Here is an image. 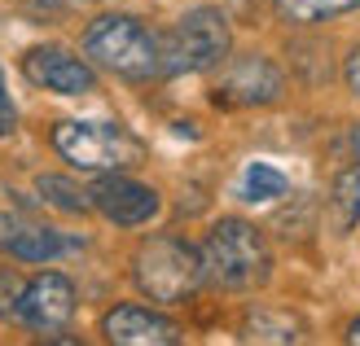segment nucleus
Listing matches in <instances>:
<instances>
[{
	"label": "nucleus",
	"mask_w": 360,
	"mask_h": 346,
	"mask_svg": "<svg viewBox=\"0 0 360 346\" xmlns=\"http://www.w3.org/2000/svg\"><path fill=\"white\" fill-rule=\"evenodd\" d=\"M352 149H356V158H360V127H356V136H352Z\"/></svg>",
	"instance_id": "nucleus-21"
},
{
	"label": "nucleus",
	"mask_w": 360,
	"mask_h": 346,
	"mask_svg": "<svg viewBox=\"0 0 360 346\" xmlns=\"http://www.w3.org/2000/svg\"><path fill=\"white\" fill-rule=\"evenodd\" d=\"M198 254H202L207 281L220 285V289H233V294L259 289L268 281V272H273L268 241L259 237V228H250L246 220H220L207 232V241L198 246Z\"/></svg>",
	"instance_id": "nucleus-2"
},
{
	"label": "nucleus",
	"mask_w": 360,
	"mask_h": 346,
	"mask_svg": "<svg viewBox=\"0 0 360 346\" xmlns=\"http://www.w3.org/2000/svg\"><path fill=\"white\" fill-rule=\"evenodd\" d=\"M343 75H347V88H352L356 97H360V48H356L352 58H347V70H343Z\"/></svg>",
	"instance_id": "nucleus-19"
},
{
	"label": "nucleus",
	"mask_w": 360,
	"mask_h": 346,
	"mask_svg": "<svg viewBox=\"0 0 360 346\" xmlns=\"http://www.w3.org/2000/svg\"><path fill=\"white\" fill-rule=\"evenodd\" d=\"M101 333L115 346H176L180 342L176 324L158 312H146V307H115V312H105Z\"/></svg>",
	"instance_id": "nucleus-10"
},
{
	"label": "nucleus",
	"mask_w": 360,
	"mask_h": 346,
	"mask_svg": "<svg viewBox=\"0 0 360 346\" xmlns=\"http://www.w3.org/2000/svg\"><path fill=\"white\" fill-rule=\"evenodd\" d=\"M5 250L13 254V259H22V263H49V259H58L62 250H70V241H66L62 232H53V228L18 224L13 237L5 241Z\"/></svg>",
	"instance_id": "nucleus-11"
},
{
	"label": "nucleus",
	"mask_w": 360,
	"mask_h": 346,
	"mask_svg": "<svg viewBox=\"0 0 360 346\" xmlns=\"http://www.w3.org/2000/svg\"><path fill=\"white\" fill-rule=\"evenodd\" d=\"M93 206L110 224L136 228V224H150L154 215H158V193L150 185H141V180L123 175V171H105L93 185Z\"/></svg>",
	"instance_id": "nucleus-7"
},
{
	"label": "nucleus",
	"mask_w": 360,
	"mask_h": 346,
	"mask_svg": "<svg viewBox=\"0 0 360 346\" xmlns=\"http://www.w3.org/2000/svg\"><path fill=\"white\" fill-rule=\"evenodd\" d=\"M246 342H299L303 338V324L295 316H285V312H255L246 320V329H242Z\"/></svg>",
	"instance_id": "nucleus-15"
},
{
	"label": "nucleus",
	"mask_w": 360,
	"mask_h": 346,
	"mask_svg": "<svg viewBox=\"0 0 360 346\" xmlns=\"http://www.w3.org/2000/svg\"><path fill=\"white\" fill-rule=\"evenodd\" d=\"M163 40V75H198L229 58V22L220 9H189Z\"/></svg>",
	"instance_id": "nucleus-5"
},
{
	"label": "nucleus",
	"mask_w": 360,
	"mask_h": 346,
	"mask_svg": "<svg viewBox=\"0 0 360 346\" xmlns=\"http://www.w3.org/2000/svg\"><path fill=\"white\" fill-rule=\"evenodd\" d=\"M330 202H334V224H338V232H352L360 224V162H356V167H347V171H338Z\"/></svg>",
	"instance_id": "nucleus-13"
},
{
	"label": "nucleus",
	"mask_w": 360,
	"mask_h": 346,
	"mask_svg": "<svg viewBox=\"0 0 360 346\" xmlns=\"http://www.w3.org/2000/svg\"><path fill=\"white\" fill-rule=\"evenodd\" d=\"M277 13L285 18V22H330V18L338 13H352L360 9V0H273Z\"/></svg>",
	"instance_id": "nucleus-14"
},
{
	"label": "nucleus",
	"mask_w": 360,
	"mask_h": 346,
	"mask_svg": "<svg viewBox=\"0 0 360 346\" xmlns=\"http://www.w3.org/2000/svg\"><path fill=\"white\" fill-rule=\"evenodd\" d=\"M136 289L154 302H189L202 285V254L185 246L180 237H150L132 259Z\"/></svg>",
	"instance_id": "nucleus-4"
},
{
	"label": "nucleus",
	"mask_w": 360,
	"mask_h": 346,
	"mask_svg": "<svg viewBox=\"0 0 360 346\" xmlns=\"http://www.w3.org/2000/svg\"><path fill=\"white\" fill-rule=\"evenodd\" d=\"M35 189H40V197L49 206H58V211H66V215H84L88 206H93V189H79V185H70L66 175H40L35 180Z\"/></svg>",
	"instance_id": "nucleus-16"
},
{
	"label": "nucleus",
	"mask_w": 360,
	"mask_h": 346,
	"mask_svg": "<svg viewBox=\"0 0 360 346\" xmlns=\"http://www.w3.org/2000/svg\"><path fill=\"white\" fill-rule=\"evenodd\" d=\"M281 88H285V79L268 58H242L224 75L220 101L224 105H273V101H281Z\"/></svg>",
	"instance_id": "nucleus-9"
},
{
	"label": "nucleus",
	"mask_w": 360,
	"mask_h": 346,
	"mask_svg": "<svg viewBox=\"0 0 360 346\" xmlns=\"http://www.w3.org/2000/svg\"><path fill=\"white\" fill-rule=\"evenodd\" d=\"M22 294H27V281L13 277V272H0V316H5V320H18Z\"/></svg>",
	"instance_id": "nucleus-17"
},
{
	"label": "nucleus",
	"mask_w": 360,
	"mask_h": 346,
	"mask_svg": "<svg viewBox=\"0 0 360 346\" xmlns=\"http://www.w3.org/2000/svg\"><path fill=\"white\" fill-rule=\"evenodd\" d=\"M290 193V180H285L277 167H268V162H250L242 171V185H238V197L250 206H264V202H281V197Z\"/></svg>",
	"instance_id": "nucleus-12"
},
{
	"label": "nucleus",
	"mask_w": 360,
	"mask_h": 346,
	"mask_svg": "<svg viewBox=\"0 0 360 346\" xmlns=\"http://www.w3.org/2000/svg\"><path fill=\"white\" fill-rule=\"evenodd\" d=\"M347 342H352V346H360V320H356L352 329H347Z\"/></svg>",
	"instance_id": "nucleus-20"
},
{
	"label": "nucleus",
	"mask_w": 360,
	"mask_h": 346,
	"mask_svg": "<svg viewBox=\"0 0 360 346\" xmlns=\"http://www.w3.org/2000/svg\"><path fill=\"white\" fill-rule=\"evenodd\" d=\"M13 132H18V110L5 93V75H0V136H13Z\"/></svg>",
	"instance_id": "nucleus-18"
},
{
	"label": "nucleus",
	"mask_w": 360,
	"mask_h": 346,
	"mask_svg": "<svg viewBox=\"0 0 360 346\" xmlns=\"http://www.w3.org/2000/svg\"><path fill=\"white\" fill-rule=\"evenodd\" d=\"M84 53L97 66H105L110 75L132 79V84H146V79L163 75V40H158L146 22L123 18V13L97 18V22L84 31Z\"/></svg>",
	"instance_id": "nucleus-1"
},
{
	"label": "nucleus",
	"mask_w": 360,
	"mask_h": 346,
	"mask_svg": "<svg viewBox=\"0 0 360 346\" xmlns=\"http://www.w3.org/2000/svg\"><path fill=\"white\" fill-rule=\"evenodd\" d=\"M53 149L66 158L75 171H128L146 162V145H141L128 127L105 123V119H66L53 127Z\"/></svg>",
	"instance_id": "nucleus-3"
},
{
	"label": "nucleus",
	"mask_w": 360,
	"mask_h": 346,
	"mask_svg": "<svg viewBox=\"0 0 360 346\" xmlns=\"http://www.w3.org/2000/svg\"><path fill=\"white\" fill-rule=\"evenodd\" d=\"M22 75L44 88V93H62V97H79V93H93L97 79H93V66L79 62L75 53H66L58 44H40L22 58Z\"/></svg>",
	"instance_id": "nucleus-8"
},
{
	"label": "nucleus",
	"mask_w": 360,
	"mask_h": 346,
	"mask_svg": "<svg viewBox=\"0 0 360 346\" xmlns=\"http://www.w3.org/2000/svg\"><path fill=\"white\" fill-rule=\"evenodd\" d=\"M70 316H75V285H70L62 272H40L35 281H27L22 307H18V320L35 333H62Z\"/></svg>",
	"instance_id": "nucleus-6"
}]
</instances>
